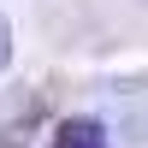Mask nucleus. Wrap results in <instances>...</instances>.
<instances>
[{
  "mask_svg": "<svg viewBox=\"0 0 148 148\" xmlns=\"http://www.w3.org/2000/svg\"><path fill=\"white\" fill-rule=\"evenodd\" d=\"M53 148H107V130L95 119H65L53 130Z\"/></svg>",
  "mask_w": 148,
  "mask_h": 148,
  "instance_id": "f03ea898",
  "label": "nucleus"
},
{
  "mask_svg": "<svg viewBox=\"0 0 148 148\" xmlns=\"http://www.w3.org/2000/svg\"><path fill=\"white\" fill-rule=\"evenodd\" d=\"M42 125V95L36 89H6L0 95V148H30Z\"/></svg>",
  "mask_w": 148,
  "mask_h": 148,
  "instance_id": "f257e3e1",
  "label": "nucleus"
},
{
  "mask_svg": "<svg viewBox=\"0 0 148 148\" xmlns=\"http://www.w3.org/2000/svg\"><path fill=\"white\" fill-rule=\"evenodd\" d=\"M6 59H12V24L0 18V65H6Z\"/></svg>",
  "mask_w": 148,
  "mask_h": 148,
  "instance_id": "7ed1b4c3",
  "label": "nucleus"
}]
</instances>
